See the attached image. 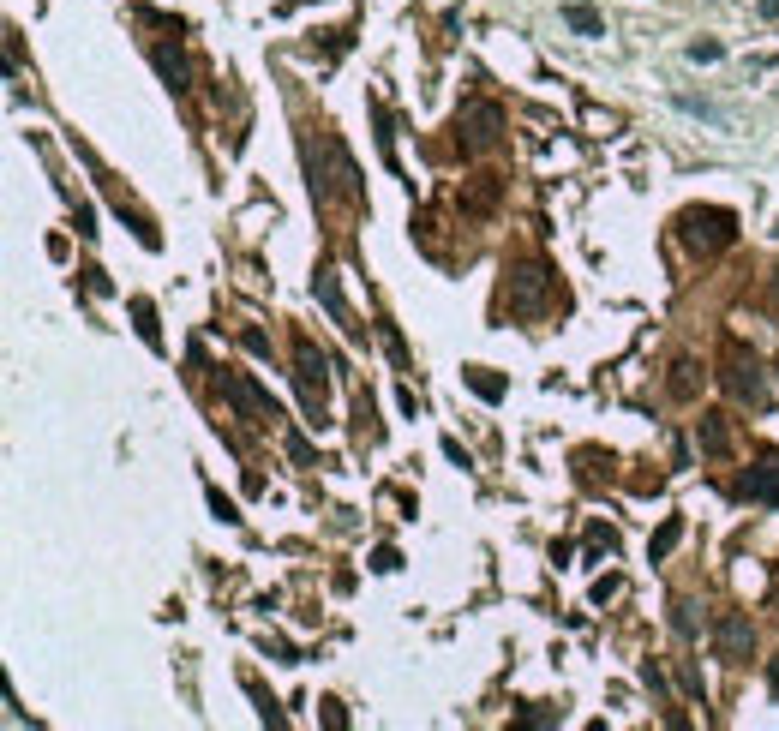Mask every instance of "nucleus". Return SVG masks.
<instances>
[{"mask_svg": "<svg viewBox=\"0 0 779 731\" xmlns=\"http://www.w3.org/2000/svg\"><path fill=\"white\" fill-rule=\"evenodd\" d=\"M720 390H726L738 408H768V372H762V360H756L738 336L720 342Z\"/></svg>", "mask_w": 779, "mask_h": 731, "instance_id": "1", "label": "nucleus"}, {"mask_svg": "<svg viewBox=\"0 0 779 731\" xmlns=\"http://www.w3.org/2000/svg\"><path fill=\"white\" fill-rule=\"evenodd\" d=\"M678 240H684L690 252H720V246L738 240V216L720 210V204H690V210L678 216Z\"/></svg>", "mask_w": 779, "mask_h": 731, "instance_id": "2", "label": "nucleus"}, {"mask_svg": "<svg viewBox=\"0 0 779 731\" xmlns=\"http://www.w3.org/2000/svg\"><path fill=\"white\" fill-rule=\"evenodd\" d=\"M294 384H300V402H306V426H330V414H324V396H330V366H324V354L300 336L294 342Z\"/></svg>", "mask_w": 779, "mask_h": 731, "instance_id": "3", "label": "nucleus"}, {"mask_svg": "<svg viewBox=\"0 0 779 731\" xmlns=\"http://www.w3.org/2000/svg\"><path fill=\"white\" fill-rule=\"evenodd\" d=\"M222 396L234 402V414L246 426H282V408L270 402V390H258L246 372H222Z\"/></svg>", "mask_w": 779, "mask_h": 731, "instance_id": "4", "label": "nucleus"}, {"mask_svg": "<svg viewBox=\"0 0 779 731\" xmlns=\"http://www.w3.org/2000/svg\"><path fill=\"white\" fill-rule=\"evenodd\" d=\"M498 138H504V108L498 102H468L456 114V144L462 150H492Z\"/></svg>", "mask_w": 779, "mask_h": 731, "instance_id": "5", "label": "nucleus"}, {"mask_svg": "<svg viewBox=\"0 0 779 731\" xmlns=\"http://www.w3.org/2000/svg\"><path fill=\"white\" fill-rule=\"evenodd\" d=\"M714 654L732 660V666H744V660L756 654V630H750L744 612H720V618H714Z\"/></svg>", "mask_w": 779, "mask_h": 731, "instance_id": "6", "label": "nucleus"}, {"mask_svg": "<svg viewBox=\"0 0 779 731\" xmlns=\"http://www.w3.org/2000/svg\"><path fill=\"white\" fill-rule=\"evenodd\" d=\"M312 294H318V306H324V312H330V318H336V324H342V330L354 336V342L366 336V330L354 324V312H348V300H342V282H336V270H318V276H312Z\"/></svg>", "mask_w": 779, "mask_h": 731, "instance_id": "7", "label": "nucleus"}, {"mask_svg": "<svg viewBox=\"0 0 779 731\" xmlns=\"http://www.w3.org/2000/svg\"><path fill=\"white\" fill-rule=\"evenodd\" d=\"M738 498H750V504H779V456H762L750 474H738Z\"/></svg>", "mask_w": 779, "mask_h": 731, "instance_id": "8", "label": "nucleus"}, {"mask_svg": "<svg viewBox=\"0 0 779 731\" xmlns=\"http://www.w3.org/2000/svg\"><path fill=\"white\" fill-rule=\"evenodd\" d=\"M540 294H546V270L540 264H516L510 270V306L528 318V312H540Z\"/></svg>", "mask_w": 779, "mask_h": 731, "instance_id": "9", "label": "nucleus"}, {"mask_svg": "<svg viewBox=\"0 0 779 731\" xmlns=\"http://www.w3.org/2000/svg\"><path fill=\"white\" fill-rule=\"evenodd\" d=\"M696 444H702V456H732V420L726 414H702Z\"/></svg>", "mask_w": 779, "mask_h": 731, "instance_id": "10", "label": "nucleus"}, {"mask_svg": "<svg viewBox=\"0 0 779 731\" xmlns=\"http://www.w3.org/2000/svg\"><path fill=\"white\" fill-rule=\"evenodd\" d=\"M462 384H468L480 402H504V390H510V384H504L492 366H462Z\"/></svg>", "mask_w": 779, "mask_h": 731, "instance_id": "11", "label": "nucleus"}, {"mask_svg": "<svg viewBox=\"0 0 779 731\" xmlns=\"http://www.w3.org/2000/svg\"><path fill=\"white\" fill-rule=\"evenodd\" d=\"M564 24H570L576 36H606V18H600L588 0H570V6H564Z\"/></svg>", "mask_w": 779, "mask_h": 731, "instance_id": "12", "label": "nucleus"}, {"mask_svg": "<svg viewBox=\"0 0 779 731\" xmlns=\"http://www.w3.org/2000/svg\"><path fill=\"white\" fill-rule=\"evenodd\" d=\"M666 390H672L678 402H696V390H702V366H696V360H678V366H672V384H666Z\"/></svg>", "mask_w": 779, "mask_h": 731, "instance_id": "13", "label": "nucleus"}, {"mask_svg": "<svg viewBox=\"0 0 779 731\" xmlns=\"http://www.w3.org/2000/svg\"><path fill=\"white\" fill-rule=\"evenodd\" d=\"M150 60H156V72L168 78V90H186V60H180V54H168V48H156Z\"/></svg>", "mask_w": 779, "mask_h": 731, "instance_id": "14", "label": "nucleus"}, {"mask_svg": "<svg viewBox=\"0 0 779 731\" xmlns=\"http://www.w3.org/2000/svg\"><path fill=\"white\" fill-rule=\"evenodd\" d=\"M132 318H138V336H144L150 348H162V330H156V306H150V300H132Z\"/></svg>", "mask_w": 779, "mask_h": 731, "instance_id": "15", "label": "nucleus"}, {"mask_svg": "<svg viewBox=\"0 0 779 731\" xmlns=\"http://www.w3.org/2000/svg\"><path fill=\"white\" fill-rule=\"evenodd\" d=\"M678 540H684V516H666V528L654 534V546H648V552H654V558H666V552H672Z\"/></svg>", "mask_w": 779, "mask_h": 731, "instance_id": "16", "label": "nucleus"}, {"mask_svg": "<svg viewBox=\"0 0 779 731\" xmlns=\"http://www.w3.org/2000/svg\"><path fill=\"white\" fill-rule=\"evenodd\" d=\"M672 630H678L684 642H696V630H702V624H696V606H690V600H672Z\"/></svg>", "mask_w": 779, "mask_h": 731, "instance_id": "17", "label": "nucleus"}, {"mask_svg": "<svg viewBox=\"0 0 779 731\" xmlns=\"http://www.w3.org/2000/svg\"><path fill=\"white\" fill-rule=\"evenodd\" d=\"M378 336H384V348H390L396 372H408V342H402V330H396V324H378Z\"/></svg>", "mask_w": 779, "mask_h": 731, "instance_id": "18", "label": "nucleus"}, {"mask_svg": "<svg viewBox=\"0 0 779 731\" xmlns=\"http://www.w3.org/2000/svg\"><path fill=\"white\" fill-rule=\"evenodd\" d=\"M288 456H294V468H318V450H312L300 432H288Z\"/></svg>", "mask_w": 779, "mask_h": 731, "instance_id": "19", "label": "nucleus"}, {"mask_svg": "<svg viewBox=\"0 0 779 731\" xmlns=\"http://www.w3.org/2000/svg\"><path fill=\"white\" fill-rule=\"evenodd\" d=\"M240 342H246V354H258V360H270V336H264L258 324H246V330H240Z\"/></svg>", "mask_w": 779, "mask_h": 731, "instance_id": "20", "label": "nucleus"}, {"mask_svg": "<svg viewBox=\"0 0 779 731\" xmlns=\"http://www.w3.org/2000/svg\"><path fill=\"white\" fill-rule=\"evenodd\" d=\"M462 204H468V210H492V204H498V186L486 180V186H474V192H468Z\"/></svg>", "mask_w": 779, "mask_h": 731, "instance_id": "21", "label": "nucleus"}, {"mask_svg": "<svg viewBox=\"0 0 779 731\" xmlns=\"http://www.w3.org/2000/svg\"><path fill=\"white\" fill-rule=\"evenodd\" d=\"M210 510H216V522H240V510H234V498H222L216 486H210Z\"/></svg>", "mask_w": 779, "mask_h": 731, "instance_id": "22", "label": "nucleus"}, {"mask_svg": "<svg viewBox=\"0 0 779 731\" xmlns=\"http://www.w3.org/2000/svg\"><path fill=\"white\" fill-rule=\"evenodd\" d=\"M72 222H78V234H84V240H96V234H102V228H96V210H90V204H78V216H72Z\"/></svg>", "mask_w": 779, "mask_h": 731, "instance_id": "23", "label": "nucleus"}, {"mask_svg": "<svg viewBox=\"0 0 779 731\" xmlns=\"http://www.w3.org/2000/svg\"><path fill=\"white\" fill-rule=\"evenodd\" d=\"M588 546H594V552H618V534H612V528H588Z\"/></svg>", "mask_w": 779, "mask_h": 731, "instance_id": "24", "label": "nucleus"}, {"mask_svg": "<svg viewBox=\"0 0 779 731\" xmlns=\"http://www.w3.org/2000/svg\"><path fill=\"white\" fill-rule=\"evenodd\" d=\"M372 570H378V576H390V570H402V558H396L390 546H378V552H372Z\"/></svg>", "mask_w": 779, "mask_h": 731, "instance_id": "25", "label": "nucleus"}, {"mask_svg": "<svg viewBox=\"0 0 779 731\" xmlns=\"http://www.w3.org/2000/svg\"><path fill=\"white\" fill-rule=\"evenodd\" d=\"M720 54H726L720 42H690V60H720Z\"/></svg>", "mask_w": 779, "mask_h": 731, "instance_id": "26", "label": "nucleus"}, {"mask_svg": "<svg viewBox=\"0 0 779 731\" xmlns=\"http://www.w3.org/2000/svg\"><path fill=\"white\" fill-rule=\"evenodd\" d=\"M642 684H648V690H654V696H666V678H660V666H654V660H648V666H642Z\"/></svg>", "mask_w": 779, "mask_h": 731, "instance_id": "27", "label": "nucleus"}, {"mask_svg": "<svg viewBox=\"0 0 779 731\" xmlns=\"http://www.w3.org/2000/svg\"><path fill=\"white\" fill-rule=\"evenodd\" d=\"M84 282H90V294H114V282H108L102 270H84Z\"/></svg>", "mask_w": 779, "mask_h": 731, "instance_id": "28", "label": "nucleus"}, {"mask_svg": "<svg viewBox=\"0 0 779 731\" xmlns=\"http://www.w3.org/2000/svg\"><path fill=\"white\" fill-rule=\"evenodd\" d=\"M444 456H450V462H456V468H474V462H468V450H462V444H456V438H444Z\"/></svg>", "mask_w": 779, "mask_h": 731, "instance_id": "29", "label": "nucleus"}, {"mask_svg": "<svg viewBox=\"0 0 779 731\" xmlns=\"http://www.w3.org/2000/svg\"><path fill=\"white\" fill-rule=\"evenodd\" d=\"M612 594H618V576H606V582H594V606H606Z\"/></svg>", "mask_w": 779, "mask_h": 731, "instance_id": "30", "label": "nucleus"}, {"mask_svg": "<svg viewBox=\"0 0 779 731\" xmlns=\"http://www.w3.org/2000/svg\"><path fill=\"white\" fill-rule=\"evenodd\" d=\"M318 708H324V720H330V726H336V731L348 726V714H342V702H318Z\"/></svg>", "mask_w": 779, "mask_h": 731, "instance_id": "31", "label": "nucleus"}]
</instances>
